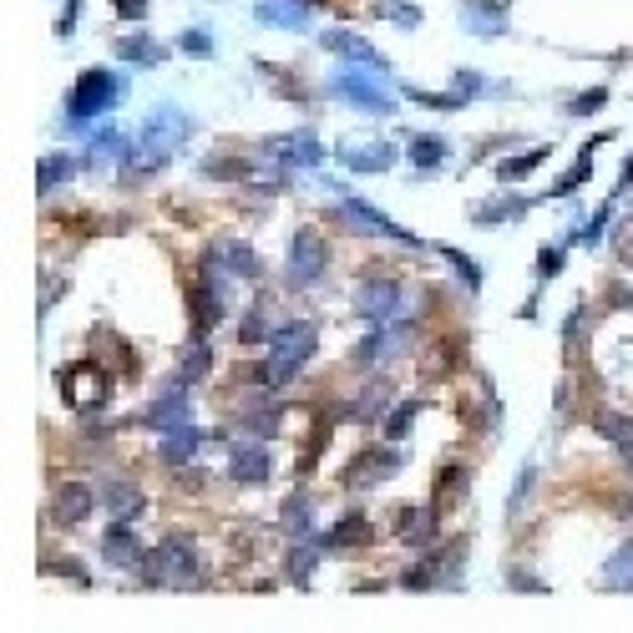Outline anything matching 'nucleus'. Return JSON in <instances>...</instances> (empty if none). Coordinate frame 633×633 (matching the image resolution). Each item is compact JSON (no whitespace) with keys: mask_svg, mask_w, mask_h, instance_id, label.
Returning <instances> with one entry per match:
<instances>
[{"mask_svg":"<svg viewBox=\"0 0 633 633\" xmlns=\"http://www.w3.org/2000/svg\"><path fill=\"white\" fill-rule=\"evenodd\" d=\"M142 568H147V578H152V583H173V588H188V583L198 578V558H193L188 537H168V542L157 547Z\"/></svg>","mask_w":633,"mask_h":633,"instance_id":"f257e3e1","label":"nucleus"},{"mask_svg":"<svg viewBox=\"0 0 633 633\" xmlns=\"http://www.w3.org/2000/svg\"><path fill=\"white\" fill-rule=\"evenodd\" d=\"M102 558H107L112 568H132V563H137V537H132V527H112V532L102 537Z\"/></svg>","mask_w":633,"mask_h":633,"instance_id":"f03ea898","label":"nucleus"},{"mask_svg":"<svg viewBox=\"0 0 633 633\" xmlns=\"http://www.w3.org/2000/svg\"><path fill=\"white\" fill-rule=\"evenodd\" d=\"M320 264H325V249L314 244V239H299V244L289 249V274H294L299 284H309L314 274H320Z\"/></svg>","mask_w":633,"mask_h":633,"instance_id":"7ed1b4c3","label":"nucleus"},{"mask_svg":"<svg viewBox=\"0 0 633 633\" xmlns=\"http://www.w3.org/2000/svg\"><path fill=\"white\" fill-rule=\"evenodd\" d=\"M66 395H71V406L97 401V395H102V375H97V370H92V375H66Z\"/></svg>","mask_w":633,"mask_h":633,"instance_id":"20e7f679","label":"nucleus"},{"mask_svg":"<svg viewBox=\"0 0 633 633\" xmlns=\"http://www.w3.org/2000/svg\"><path fill=\"white\" fill-rule=\"evenodd\" d=\"M87 507H92V492H66V502H61V512H56V517H61V522H76Z\"/></svg>","mask_w":633,"mask_h":633,"instance_id":"39448f33","label":"nucleus"}]
</instances>
